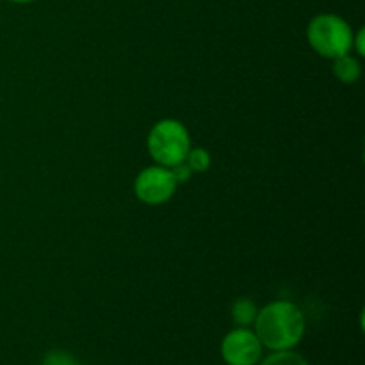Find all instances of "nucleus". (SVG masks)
<instances>
[{
    "label": "nucleus",
    "mask_w": 365,
    "mask_h": 365,
    "mask_svg": "<svg viewBox=\"0 0 365 365\" xmlns=\"http://www.w3.org/2000/svg\"><path fill=\"white\" fill-rule=\"evenodd\" d=\"M307 330V321L302 309L296 303L278 299L259 309L253 323V331L264 349L269 351H287L302 342Z\"/></svg>",
    "instance_id": "obj_1"
},
{
    "label": "nucleus",
    "mask_w": 365,
    "mask_h": 365,
    "mask_svg": "<svg viewBox=\"0 0 365 365\" xmlns=\"http://www.w3.org/2000/svg\"><path fill=\"white\" fill-rule=\"evenodd\" d=\"M146 148L159 166L173 168L175 164L185 160V155L191 150V138L182 121L166 118L152 127L146 139Z\"/></svg>",
    "instance_id": "obj_2"
},
{
    "label": "nucleus",
    "mask_w": 365,
    "mask_h": 365,
    "mask_svg": "<svg viewBox=\"0 0 365 365\" xmlns=\"http://www.w3.org/2000/svg\"><path fill=\"white\" fill-rule=\"evenodd\" d=\"M353 34L355 32L349 27L348 21L331 13L314 16L307 29L310 46L319 56L328 57V59H337V57L351 52Z\"/></svg>",
    "instance_id": "obj_3"
},
{
    "label": "nucleus",
    "mask_w": 365,
    "mask_h": 365,
    "mask_svg": "<svg viewBox=\"0 0 365 365\" xmlns=\"http://www.w3.org/2000/svg\"><path fill=\"white\" fill-rule=\"evenodd\" d=\"M221 359L227 365H259L264 359V346L252 328L237 327L221 341Z\"/></svg>",
    "instance_id": "obj_4"
},
{
    "label": "nucleus",
    "mask_w": 365,
    "mask_h": 365,
    "mask_svg": "<svg viewBox=\"0 0 365 365\" xmlns=\"http://www.w3.org/2000/svg\"><path fill=\"white\" fill-rule=\"evenodd\" d=\"M177 180L171 175L170 168L155 166L145 168L134 182V192L139 202L146 205H163L177 191Z\"/></svg>",
    "instance_id": "obj_5"
},
{
    "label": "nucleus",
    "mask_w": 365,
    "mask_h": 365,
    "mask_svg": "<svg viewBox=\"0 0 365 365\" xmlns=\"http://www.w3.org/2000/svg\"><path fill=\"white\" fill-rule=\"evenodd\" d=\"M360 73H362L360 63L349 53L334 59V75L342 84H355L360 78Z\"/></svg>",
    "instance_id": "obj_6"
},
{
    "label": "nucleus",
    "mask_w": 365,
    "mask_h": 365,
    "mask_svg": "<svg viewBox=\"0 0 365 365\" xmlns=\"http://www.w3.org/2000/svg\"><path fill=\"white\" fill-rule=\"evenodd\" d=\"M232 321H234L237 327L250 328L253 327L257 319V314H259V309H257L255 302L248 298H239L235 299L234 305H232Z\"/></svg>",
    "instance_id": "obj_7"
},
{
    "label": "nucleus",
    "mask_w": 365,
    "mask_h": 365,
    "mask_svg": "<svg viewBox=\"0 0 365 365\" xmlns=\"http://www.w3.org/2000/svg\"><path fill=\"white\" fill-rule=\"evenodd\" d=\"M259 365H310L309 360L303 355L296 353L294 349L287 351H271L266 359H262Z\"/></svg>",
    "instance_id": "obj_8"
},
{
    "label": "nucleus",
    "mask_w": 365,
    "mask_h": 365,
    "mask_svg": "<svg viewBox=\"0 0 365 365\" xmlns=\"http://www.w3.org/2000/svg\"><path fill=\"white\" fill-rule=\"evenodd\" d=\"M185 164L192 173H203L210 168V155L205 148H191L185 155Z\"/></svg>",
    "instance_id": "obj_9"
},
{
    "label": "nucleus",
    "mask_w": 365,
    "mask_h": 365,
    "mask_svg": "<svg viewBox=\"0 0 365 365\" xmlns=\"http://www.w3.org/2000/svg\"><path fill=\"white\" fill-rule=\"evenodd\" d=\"M41 365H82L75 359L71 353L61 351V349H53V351H48L45 356H43Z\"/></svg>",
    "instance_id": "obj_10"
},
{
    "label": "nucleus",
    "mask_w": 365,
    "mask_h": 365,
    "mask_svg": "<svg viewBox=\"0 0 365 365\" xmlns=\"http://www.w3.org/2000/svg\"><path fill=\"white\" fill-rule=\"evenodd\" d=\"M170 170H171V175H173V178L177 180V184H184V182H187L192 175L191 168L185 164V160L184 163L175 164V166L170 168Z\"/></svg>",
    "instance_id": "obj_11"
},
{
    "label": "nucleus",
    "mask_w": 365,
    "mask_h": 365,
    "mask_svg": "<svg viewBox=\"0 0 365 365\" xmlns=\"http://www.w3.org/2000/svg\"><path fill=\"white\" fill-rule=\"evenodd\" d=\"M353 48L356 50L359 56H365V31L360 29L356 34H353Z\"/></svg>",
    "instance_id": "obj_12"
},
{
    "label": "nucleus",
    "mask_w": 365,
    "mask_h": 365,
    "mask_svg": "<svg viewBox=\"0 0 365 365\" xmlns=\"http://www.w3.org/2000/svg\"><path fill=\"white\" fill-rule=\"evenodd\" d=\"M9 2H14V4H29V2H34V0H9Z\"/></svg>",
    "instance_id": "obj_13"
}]
</instances>
